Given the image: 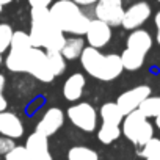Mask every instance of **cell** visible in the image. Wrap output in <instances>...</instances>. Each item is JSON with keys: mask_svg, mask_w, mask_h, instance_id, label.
I'll return each instance as SVG.
<instances>
[{"mask_svg": "<svg viewBox=\"0 0 160 160\" xmlns=\"http://www.w3.org/2000/svg\"><path fill=\"white\" fill-rule=\"evenodd\" d=\"M28 36L32 47L44 49L46 52H60L66 41L64 33L52 19L49 8H32V25Z\"/></svg>", "mask_w": 160, "mask_h": 160, "instance_id": "6da1fadb", "label": "cell"}, {"mask_svg": "<svg viewBox=\"0 0 160 160\" xmlns=\"http://www.w3.org/2000/svg\"><path fill=\"white\" fill-rule=\"evenodd\" d=\"M80 63L88 75L101 80V82H112L121 75L124 69L119 55H104L99 52V49L90 46L83 49L82 55H80Z\"/></svg>", "mask_w": 160, "mask_h": 160, "instance_id": "7a4b0ae2", "label": "cell"}, {"mask_svg": "<svg viewBox=\"0 0 160 160\" xmlns=\"http://www.w3.org/2000/svg\"><path fill=\"white\" fill-rule=\"evenodd\" d=\"M49 13L63 33H71L75 36L85 35L91 21L72 0H58L50 5Z\"/></svg>", "mask_w": 160, "mask_h": 160, "instance_id": "3957f363", "label": "cell"}, {"mask_svg": "<svg viewBox=\"0 0 160 160\" xmlns=\"http://www.w3.org/2000/svg\"><path fill=\"white\" fill-rule=\"evenodd\" d=\"M121 133L135 146L141 148L154 137V126L149 122L140 110H133L132 113L126 115L121 122Z\"/></svg>", "mask_w": 160, "mask_h": 160, "instance_id": "277c9868", "label": "cell"}, {"mask_svg": "<svg viewBox=\"0 0 160 160\" xmlns=\"http://www.w3.org/2000/svg\"><path fill=\"white\" fill-rule=\"evenodd\" d=\"M24 72H28L30 75H33L36 80H39L42 83H49L55 78V74L49 64L46 50L36 49V47H32L27 52V57L24 61Z\"/></svg>", "mask_w": 160, "mask_h": 160, "instance_id": "5b68a950", "label": "cell"}, {"mask_svg": "<svg viewBox=\"0 0 160 160\" xmlns=\"http://www.w3.org/2000/svg\"><path fill=\"white\" fill-rule=\"evenodd\" d=\"M69 121L83 132H94L98 127V112L88 102H78L68 108L66 112Z\"/></svg>", "mask_w": 160, "mask_h": 160, "instance_id": "8992f818", "label": "cell"}, {"mask_svg": "<svg viewBox=\"0 0 160 160\" xmlns=\"http://www.w3.org/2000/svg\"><path fill=\"white\" fill-rule=\"evenodd\" d=\"M94 14L96 19L108 24L110 27L121 25L122 14H124L122 0H98Z\"/></svg>", "mask_w": 160, "mask_h": 160, "instance_id": "52a82bcc", "label": "cell"}, {"mask_svg": "<svg viewBox=\"0 0 160 160\" xmlns=\"http://www.w3.org/2000/svg\"><path fill=\"white\" fill-rule=\"evenodd\" d=\"M151 13L152 10L148 2H137L124 10L121 27H124L126 30H137L151 18Z\"/></svg>", "mask_w": 160, "mask_h": 160, "instance_id": "ba28073f", "label": "cell"}, {"mask_svg": "<svg viewBox=\"0 0 160 160\" xmlns=\"http://www.w3.org/2000/svg\"><path fill=\"white\" fill-rule=\"evenodd\" d=\"M148 96H151V88L148 85H138V87H135L132 90H127L122 94H119V98L116 101V105L119 107V110L126 116V115L132 113L133 110H138V107L141 105V102Z\"/></svg>", "mask_w": 160, "mask_h": 160, "instance_id": "9c48e42d", "label": "cell"}, {"mask_svg": "<svg viewBox=\"0 0 160 160\" xmlns=\"http://www.w3.org/2000/svg\"><path fill=\"white\" fill-rule=\"evenodd\" d=\"M85 35H87V41H88L90 47L102 49L112 39V27L99 19H91Z\"/></svg>", "mask_w": 160, "mask_h": 160, "instance_id": "30bf717a", "label": "cell"}, {"mask_svg": "<svg viewBox=\"0 0 160 160\" xmlns=\"http://www.w3.org/2000/svg\"><path fill=\"white\" fill-rule=\"evenodd\" d=\"M63 124H64V113L60 108L52 107L42 115V118L36 124V132H39L49 138V137L55 135L63 127Z\"/></svg>", "mask_w": 160, "mask_h": 160, "instance_id": "8fae6325", "label": "cell"}, {"mask_svg": "<svg viewBox=\"0 0 160 160\" xmlns=\"http://www.w3.org/2000/svg\"><path fill=\"white\" fill-rule=\"evenodd\" d=\"M25 148L32 160H52V154L49 152V138L36 130L27 138Z\"/></svg>", "mask_w": 160, "mask_h": 160, "instance_id": "7c38bea8", "label": "cell"}, {"mask_svg": "<svg viewBox=\"0 0 160 160\" xmlns=\"http://www.w3.org/2000/svg\"><path fill=\"white\" fill-rule=\"evenodd\" d=\"M0 135L8 138H21L24 135V124L18 115L11 112H0Z\"/></svg>", "mask_w": 160, "mask_h": 160, "instance_id": "4fadbf2b", "label": "cell"}, {"mask_svg": "<svg viewBox=\"0 0 160 160\" xmlns=\"http://www.w3.org/2000/svg\"><path fill=\"white\" fill-rule=\"evenodd\" d=\"M85 75L80 74V72H75L72 75L68 77V80L63 85V96L66 101H71V102H75L82 98L83 94V88H85Z\"/></svg>", "mask_w": 160, "mask_h": 160, "instance_id": "5bb4252c", "label": "cell"}, {"mask_svg": "<svg viewBox=\"0 0 160 160\" xmlns=\"http://www.w3.org/2000/svg\"><path fill=\"white\" fill-rule=\"evenodd\" d=\"M152 47V36L149 35V32L137 28L132 30V33L127 36V49L141 52V53H148Z\"/></svg>", "mask_w": 160, "mask_h": 160, "instance_id": "9a60e30c", "label": "cell"}, {"mask_svg": "<svg viewBox=\"0 0 160 160\" xmlns=\"http://www.w3.org/2000/svg\"><path fill=\"white\" fill-rule=\"evenodd\" d=\"M85 49V41L83 38H69L64 41L63 47H61V55L64 57V60H77L80 58V55H82Z\"/></svg>", "mask_w": 160, "mask_h": 160, "instance_id": "2e32d148", "label": "cell"}, {"mask_svg": "<svg viewBox=\"0 0 160 160\" xmlns=\"http://www.w3.org/2000/svg\"><path fill=\"white\" fill-rule=\"evenodd\" d=\"M101 118L104 124H113V126H121L124 115L116 105V102H107L101 107Z\"/></svg>", "mask_w": 160, "mask_h": 160, "instance_id": "e0dca14e", "label": "cell"}, {"mask_svg": "<svg viewBox=\"0 0 160 160\" xmlns=\"http://www.w3.org/2000/svg\"><path fill=\"white\" fill-rule=\"evenodd\" d=\"M121 57V63H122V68L127 69V71H137L143 66L144 63V58L146 55L141 53V52H137V50H132V49H127L122 52Z\"/></svg>", "mask_w": 160, "mask_h": 160, "instance_id": "ac0fdd59", "label": "cell"}, {"mask_svg": "<svg viewBox=\"0 0 160 160\" xmlns=\"http://www.w3.org/2000/svg\"><path fill=\"white\" fill-rule=\"evenodd\" d=\"M121 137V126H113V124H104L101 126L98 132V138L102 144H112Z\"/></svg>", "mask_w": 160, "mask_h": 160, "instance_id": "d6986e66", "label": "cell"}, {"mask_svg": "<svg viewBox=\"0 0 160 160\" xmlns=\"http://www.w3.org/2000/svg\"><path fill=\"white\" fill-rule=\"evenodd\" d=\"M68 160H99V154L88 146H72L68 151Z\"/></svg>", "mask_w": 160, "mask_h": 160, "instance_id": "ffe728a7", "label": "cell"}, {"mask_svg": "<svg viewBox=\"0 0 160 160\" xmlns=\"http://www.w3.org/2000/svg\"><path fill=\"white\" fill-rule=\"evenodd\" d=\"M138 110L146 116V118H158L160 116V96H148Z\"/></svg>", "mask_w": 160, "mask_h": 160, "instance_id": "44dd1931", "label": "cell"}, {"mask_svg": "<svg viewBox=\"0 0 160 160\" xmlns=\"http://www.w3.org/2000/svg\"><path fill=\"white\" fill-rule=\"evenodd\" d=\"M140 157L143 160H160V138L152 137L148 143L141 146Z\"/></svg>", "mask_w": 160, "mask_h": 160, "instance_id": "7402d4cb", "label": "cell"}, {"mask_svg": "<svg viewBox=\"0 0 160 160\" xmlns=\"http://www.w3.org/2000/svg\"><path fill=\"white\" fill-rule=\"evenodd\" d=\"M11 50L16 52H25L28 49H32V42H30V36L25 32H14L13 38H11Z\"/></svg>", "mask_w": 160, "mask_h": 160, "instance_id": "603a6c76", "label": "cell"}, {"mask_svg": "<svg viewBox=\"0 0 160 160\" xmlns=\"http://www.w3.org/2000/svg\"><path fill=\"white\" fill-rule=\"evenodd\" d=\"M46 53H47V60H49V64H50L55 77L61 75L66 71V60L61 55V52H46Z\"/></svg>", "mask_w": 160, "mask_h": 160, "instance_id": "cb8c5ba5", "label": "cell"}, {"mask_svg": "<svg viewBox=\"0 0 160 160\" xmlns=\"http://www.w3.org/2000/svg\"><path fill=\"white\" fill-rule=\"evenodd\" d=\"M13 28L8 24H0V53H3L10 49L11 46V38H13Z\"/></svg>", "mask_w": 160, "mask_h": 160, "instance_id": "d4e9b609", "label": "cell"}, {"mask_svg": "<svg viewBox=\"0 0 160 160\" xmlns=\"http://www.w3.org/2000/svg\"><path fill=\"white\" fill-rule=\"evenodd\" d=\"M5 160H32L25 146H14L10 152L5 154Z\"/></svg>", "mask_w": 160, "mask_h": 160, "instance_id": "484cf974", "label": "cell"}, {"mask_svg": "<svg viewBox=\"0 0 160 160\" xmlns=\"http://www.w3.org/2000/svg\"><path fill=\"white\" fill-rule=\"evenodd\" d=\"M14 146H16V143H14L13 138H8V137L0 135V155H5V154L10 152Z\"/></svg>", "mask_w": 160, "mask_h": 160, "instance_id": "4316f807", "label": "cell"}, {"mask_svg": "<svg viewBox=\"0 0 160 160\" xmlns=\"http://www.w3.org/2000/svg\"><path fill=\"white\" fill-rule=\"evenodd\" d=\"M5 85H7V78H5L3 74H0V112H5L7 107H8V102H7L5 94H3V91H5Z\"/></svg>", "mask_w": 160, "mask_h": 160, "instance_id": "83f0119b", "label": "cell"}, {"mask_svg": "<svg viewBox=\"0 0 160 160\" xmlns=\"http://www.w3.org/2000/svg\"><path fill=\"white\" fill-rule=\"evenodd\" d=\"M28 3L32 8H49L53 0H28Z\"/></svg>", "mask_w": 160, "mask_h": 160, "instance_id": "f1b7e54d", "label": "cell"}, {"mask_svg": "<svg viewBox=\"0 0 160 160\" xmlns=\"http://www.w3.org/2000/svg\"><path fill=\"white\" fill-rule=\"evenodd\" d=\"M155 27H157V35H155V41L160 44V11L155 14Z\"/></svg>", "mask_w": 160, "mask_h": 160, "instance_id": "f546056e", "label": "cell"}, {"mask_svg": "<svg viewBox=\"0 0 160 160\" xmlns=\"http://www.w3.org/2000/svg\"><path fill=\"white\" fill-rule=\"evenodd\" d=\"M74 3H77L78 7H88V5H94L98 3V0H72Z\"/></svg>", "mask_w": 160, "mask_h": 160, "instance_id": "4dcf8cb0", "label": "cell"}, {"mask_svg": "<svg viewBox=\"0 0 160 160\" xmlns=\"http://www.w3.org/2000/svg\"><path fill=\"white\" fill-rule=\"evenodd\" d=\"M11 2H13V0H0V5L5 7V5H8V3H11Z\"/></svg>", "mask_w": 160, "mask_h": 160, "instance_id": "1f68e13d", "label": "cell"}, {"mask_svg": "<svg viewBox=\"0 0 160 160\" xmlns=\"http://www.w3.org/2000/svg\"><path fill=\"white\" fill-rule=\"evenodd\" d=\"M155 127L160 130V116H158V118H155Z\"/></svg>", "mask_w": 160, "mask_h": 160, "instance_id": "d6a6232c", "label": "cell"}, {"mask_svg": "<svg viewBox=\"0 0 160 160\" xmlns=\"http://www.w3.org/2000/svg\"><path fill=\"white\" fill-rule=\"evenodd\" d=\"M2 63H3V60H2V53H0V66H2Z\"/></svg>", "mask_w": 160, "mask_h": 160, "instance_id": "836d02e7", "label": "cell"}, {"mask_svg": "<svg viewBox=\"0 0 160 160\" xmlns=\"http://www.w3.org/2000/svg\"><path fill=\"white\" fill-rule=\"evenodd\" d=\"M2 11H3V5H0V14H2Z\"/></svg>", "mask_w": 160, "mask_h": 160, "instance_id": "e575fe53", "label": "cell"}, {"mask_svg": "<svg viewBox=\"0 0 160 160\" xmlns=\"http://www.w3.org/2000/svg\"><path fill=\"white\" fill-rule=\"evenodd\" d=\"M158 2H160V0H158Z\"/></svg>", "mask_w": 160, "mask_h": 160, "instance_id": "d590c367", "label": "cell"}]
</instances>
